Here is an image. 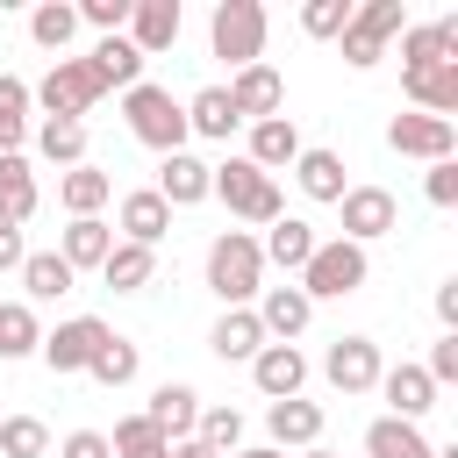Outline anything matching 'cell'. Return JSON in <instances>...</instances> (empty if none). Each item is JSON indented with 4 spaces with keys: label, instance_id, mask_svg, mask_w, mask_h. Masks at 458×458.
<instances>
[{
    "label": "cell",
    "instance_id": "cell-10",
    "mask_svg": "<svg viewBox=\"0 0 458 458\" xmlns=\"http://www.w3.org/2000/svg\"><path fill=\"white\" fill-rule=\"evenodd\" d=\"M386 143H394L401 157L444 165V157L458 150V122H444V114H394V122H386Z\"/></svg>",
    "mask_w": 458,
    "mask_h": 458
},
{
    "label": "cell",
    "instance_id": "cell-7",
    "mask_svg": "<svg viewBox=\"0 0 458 458\" xmlns=\"http://www.w3.org/2000/svg\"><path fill=\"white\" fill-rule=\"evenodd\" d=\"M365 272H372V265H365V250H358V243H344V236H329V243H315V258L301 265V279H293V286H301L308 301H344V293H358V286H365Z\"/></svg>",
    "mask_w": 458,
    "mask_h": 458
},
{
    "label": "cell",
    "instance_id": "cell-1",
    "mask_svg": "<svg viewBox=\"0 0 458 458\" xmlns=\"http://www.w3.org/2000/svg\"><path fill=\"white\" fill-rule=\"evenodd\" d=\"M208 293H215L222 308H250V301L265 293V258H258V236L222 229V236L208 243Z\"/></svg>",
    "mask_w": 458,
    "mask_h": 458
},
{
    "label": "cell",
    "instance_id": "cell-20",
    "mask_svg": "<svg viewBox=\"0 0 458 458\" xmlns=\"http://www.w3.org/2000/svg\"><path fill=\"white\" fill-rule=\"evenodd\" d=\"M129 43H136V57L172 50L179 43V0H136L129 7Z\"/></svg>",
    "mask_w": 458,
    "mask_h": 458
},
{
    "label": "cell",
    "instance_id": "cell-48",
    "mask_svg": "<svg viewBox=\"0 0 458 458\" xmlns=\"http://www.w3.org/2000/svg\"><path fill=\"white\" fill-rule=\"evenodd\" d=\"M172 458H215V451H208L200 437H186V444H172Z\"/></svg>",
    "mask_w": 458,
    "mask_h": 458
},
{
    "label": "cell",
    "instance_id": "cell-34",
    "mask_svg": "<svg viewBox=\"0 0 458 458\" xmlns=\"http://www.w3.org/2000/svg\"><path fill=\"white\" fill-rule=\"evenodd\" d=\"M36 215V172H29V157H0V222H29Z\"/></svg>",
    "mask_w": 458,
    "mask_h": 458
},
{
    "label": "cell",
    "instance_id": "cell-27",
    "mask_svg": "<svg viewBox=\"0 0 458 458\" xmlns=\"http://www.w3.org/2000/svg\"><path fill=\"white\" fill-rule=\"evenodd\" d=\"M57 200H64L72 222H79V215H100V208L114 200V179H107L100 165H72V172L57 179Z\"/></svg>",
    "mask_w": 458,
    "mask_h": 458
},
{
    "label": "cell",
    "instance_id": "cell-13",
    "mask_svg": "<svg viewBox=\"0 0 458 458\" xmlns=\"http://www.w3.org/2000/svg\"><path fill=\"white\" fill-rule=\"evenodd\" d=\"M222 93H229L236 122H272V114L286 107V86H279V72H272V64H243Z\"/></svg>",
    "mask_w": 458,
    "mask_h": 458
},
{
    "label": "cell",
    "instance_id": "cell-14",
    "mask_svg": "<svg viewBox=\"0 0 458 458\" xmlns=\"http://www.w3.org/2000/svg\"><path fill=\"white\" fill-rule=\"evenodd\" d=\"M250 379H258L265 401H293V394L308 386V358H301V344H265V351L250 358Z\"/></svg>",
    "mask_w": 458,
    "mask_h": 458
},
{
    "label": "cell",
    "instance_id": "cell-46",
    "mask_svg": "<svg viewBox=\"0 0 458 458\" xmlns=\"http://www.w3.org/2000/svg\"><path fill=\"white\" fill-rule=\"evenodd\" d=\"M21 258H29L21 229H14V222H0V272H21Z\"/></svg>",
    "mask_w": 458,
    "mask_h": 458
},
{
    "label": "cell",
    "instance_id": "cell-49",
    "mask_svg": "<svg viewBox=\"0 0 458 458\" xmlns=\"http://www.w3.org/2000/svg\"><path fill=\"white\" fill-rule=\"evenodd\" d=\"M229 458H286V451H272V444H265V451H229Z\"/></svg>",
    "mask_w": 458,
    "mask_h": 458
},
{
    "label": "cell",
    "instance_id": "cell-45",
    "mask_svg": "<svg viewBox=\"0 0 458 458\" xmlns=\"http://www.w3.org/2000/svg\"><path fill=\"white\" fill-rule=\"evenodd\" d=\"M57 458H114V451H107V437H100V429H72V437L57 444Z\"/></svg>",
    "mask_w": 458,
    "mask_h": 458
},
{
    "label": "cell",
    "instance_id": "cell-5",
    "mask_svg": "<svg viewBox=\"0 0 458 458\" xmlns=\"http://www.w3.org/2000/svg\"><path fill=\"white\" fill-rule=\"evenodd\" d=\"M401 29H408V7H401V0H365V7H351L344 36H336V43H344V64H351V72H372Z\"/></svg>",
    "mask_w": 458,
    "mask_h": 458
},
{
    "label": "cell",
    "instance_id": "cell-28",
    "mask_svg": "<svg viewBox=\"0 0 458 458\" xmlns=\"http://www.w3.org/2000/svg\"><path fill=\"white\" fill-rule=\"evenodd\" d=\"M172 229V208L143 186V193H122V243H143V250H157V236Z\"/></svg>",
    "mask_w": 458,
    "mask_h": 458
},
{
    "label": "cell",
    "instance_id": "cell-18",
    "mask_svg": "<svg viewBox=\"0 0 458 458\" xmlns=\"http://www.w3.org/2000/svg\"><path fill=\"white\" fill-rule=\"evenodd\" d=\"M315 243H322V236H315V222H301V215H279V222L265 229V243H258V258L301 279V265L315 258Z\"/></svg>",
    "mask_w": 458,
    "mask_h": 458
},
{
    "label": "cell",
    "instance_id": "cell-6",
    "mask_svg": "<svg viewBox=\"0 0 458 458\" xmlns=\"http://www.w3.org/2000/svg\"><path fill=\"white\" fill-rule=\"evenodd\" d=\"M208 193H222L229 200V215H243V222H279L286 215V200H279V186L250 165V157H229V165H215V179H208Z\"/></svg>",
    "mask_w": 458,
    "mask_h": 458
},
{
    "label": "cell",
    "instance_id": "cell-32",
    "mask_svg": "<svg viewBox=\"0 0 458 458\" xmlns=\"http://www.w3.org/2000/svg\"><path fill=\"white\" fill-rule=\"evenodd\" d=\"M293 179L308 200H344V157L336 150H301L293 157Z\"/></svg>",
    "mask_w": 458,
    "mask_h": 458
},
{
    "label": "cell",
    "instance_id": "cell-41",
    "mask_svg": "<svg viewBox=\"0 0 458 458\" xmlns=\"http://www.w3.org/2000/svg\"><path fill=\"white\" fill-rule=\"evenodd\" d=\"M344 21H351V0H308V7H301V29H308L315 43L344 36Z\"/></svg>",
    "mask_w": 458,
    "mask_h": 458
},
{
    "label": "cell",
    "instance_id": "cell-11",
    "mask_svg": "<svg viewBox=\"0 0 458 458\" xmlns=\"http://www.w3.org/2000/svg\"><path fill=\"white\" fill-rule=\"evenodd\" d=\"M336 208H344V243H358V250H365V243H379V236L401 222V208H394V193H386V186H344V200H336Z\"/></svg>",
    "mask_w": 458,
    "mask_h": 458
},
{
    "label": "cell",
    "instance_id": "cell-51",
    "mask_svg": "<svg viewBox=\"0 0 458 458\" xmlns=\"http://www.w3.org/2000/svg\"><path fill=\"white\" fill-rule=\"evenodd\" d=\"M301 458H336V451H322V444H308V451H301Z\"/></svg>",
    "mask_w": 458,
    "mask_h": 458
},
{
    "label": "cell",
    "instance_id": "cell-36",
    "mask_svg": "<svg viewBox=\"0 0 458 458\" xmlns=\"http://www.w3.org/2000/svg\"><path fill=\"white\" fill-rule=\"evenodd\" d=\"M29 36H36L43 50H57V57H64V43L79 36V7H64V0H43V7L29 14Z\"/></svg>",
    "mask_w": 458,
    "mask_h": 458
},
{
    "label": "cell",
    "instance_id": "cell-47",
    "mask_svg": "<svg viewBox=\"0 0 458 458\" xmlns=\"http://www.w3.org/2000/svg\"><path fill=\"white\" fill-rule=\"evenodd\" d=\"M437 322H444V336H458V279L437 286Z\"/></svg>",
    "mask_w": 458,
    "mask_h": 458
},
{
    "label": "cell",
    "instance_id": "cell-17",
    "mask_svg": "<svg viewBox=\"0 0 458 458\" xmlns=\"http://www.w3.org/2000/svg\"><path fill=\"white\" fill-rule=\"evenodd\" d=\"M401 86H408V100H415V114H458V57H444V64H422V72H401Z\"/></svg>",
    "mask_w": 458,
    "mask_h": 458
},
{
    "label": "cell",
    "instance_id": "cell-8",
    "mask_svg": "<svg viewBox=\"0 0 458 458\" xmlns=\"http://www.w3.org/2000/svg\"><path fill=\"white\" fill-rule=\"evenodd\" d=\"M107 336H114V329H107L100 315H72V322L43 329V344H36V351H43V365H50V372H86V365H93V351H100Z\"/></svg>",
    "mask_w": 458,
    "mask_h": 458
},
{
    "label": "cell",
    "instance_id": "cell-33",
    "mask_svg": "<svg viewBox=\"0 0 458 458\" xmlns=\"http://www.w3.org/2000/svg\"><path fill=\"white\" fill-rule=\"evenodd\" d=\"M150 272H157V250H143V243H114L107 265H100V279H107L114 293H143Z\"/></svg>",
    "mask_w": 458,
    "mask_h": 458
},
{
    "label": "cell",
    "instance_id": "cell-2",
    "mask_svg": "<svg viewBox=\"0 0 458 458\" xmlns=\"http://www.w3.org/2000/svg\"><path fill=\"white\" fill-rule=\"evenodd\" d=\"M265 7L258 0H222L215 14H208V50L229 64V72H243V64H265Z\"/></svg>",
    "mask_w": 458,
    "mask_h": 458
},
{
    "label": "cell",
    "instance_id": "cell-37",
    "mask_svg": "<svg viewBox=\"0 0 458 458\" xmlns=\"http://www.w3.org/2000/svg\"><path fill=\"white\" fill-rule=\"evenodd\" d=\"M36 150H43L50 165H64V172L86 165V122H43V129H36Z\"/></svg>",
    "mask_w": 458,
    "mask_h": 458
},
{
    "label": "cell",
    "instance_id": "cell-23",
    "mask_svg": "<svg viewBox=\"0 0 458 458\" xmlns=\"http://www.w3.org/2000/svg\"><path fill=\"white\" fill-rule=\"evenodd\" d=\"M208 351H215L222 365H250V358L265 351V329H258V315H250V308H222V322L208 329Z\"/></svg>",
    "mask_w": 458,
    "mask_h": 458
},
{
    "label": "cell",
    "instance_id": "cell-9",
    "mask_svg": "<svg viewBox=\"0 0 458 458\" xmlns=\"http://www.w3.org/2000/svg\"><path fill=\"white\" fill-rule=\"evenodd\" d=\"M379 344L372 336H336L329 351H322V379L336 386V394H372L379 386Z\"/></svg>",
    "mask_w": 458,
    "mask_h": 458
},
{
    "label": "cell",
    "instance_id": "cell-38",
    "mask_svg": "<svg viewBox=\"0 0 458 458\" xmlns=\"http://www.w3.org/2000/svg\"><path fill=\"white\" fill-rule=\"evenodd\" d=\"M136 365H143V351H136L129 336H107V344L93 351V365H86V372H93L100 386H129V379H136Z\"/></svg>",
    "mask_w": 458,
    "mask_h": 458
},
{
    "label": "cell",
    "instance_id": "cell-31",
    "mask_svg": "<svg viewBox=\"0 0 458 458\" xmlns=\"http://www.w3.org/2000/svg\"><path fill=\"white\" fill-rule=\"evenodd\" d=\"M72 279H79V272H72L57 250H29V258H21V293H29V301H64Z\"/></svg>",
    "mask_w": 458,
    "mask_h": 458
},
{
    "label": "cell",
    "instance_id": "cell-25",
    "mask_svg": "<svg viewBox=\"0 0 458 458\" xmlns=\"http://www.w3.org/2000/svg\"><path fill=\"white\" fill-rule=\"evenodd\" d=\"M107 250H114V229H107L100 215H79V222L64 229V243H57V258H64L72 272H100Z\"/></svg>",
    "mask_w": 458,
    "mask_h": 458
},
{
    "label": "cell",
    "instance_id": "cell-39",
    "mask_svg": "<svg viewBox=\"0 0 458 458\" xmlns=\"http://www.w3.org/2000/svg\"><path fill=\"white\" fill-rule=\"evenodd\" d=\"M193 437H200L215 458H229V451H243V415H236V408H200Z\"/></svg>",
    "mask_w": 458,
    "mask_h": 458
},
{
    "label": "cell",
    "instance_id": "cell-15",
    "mask_svg": "<svg viewBox=\"0 0 458 458\" xmlns=\"http://www.w3.org/2000/svg\"><path fill=\"white\" fill-rule=\"evenodd\" d=\"M379 394H386V415H401V422H422L437 408V379L422 365H408V358L394 372H379Z\"/></svg>",
    "mask_w": 458,
    "mask_h": 458
},
{
    "label": "cell",
    "instance_id": "cell-16",
    "mask_svg": "<svg viewBox=\"0 0 458 458\" xmlns=\"http://www.w3.org/2000/svg\"><path fill=\"white\" fill-rule=\"evenodd\" d=\"M444 57H458V14L401 29V72H422V64H444Z\"/></svg>",
    "mask_w": 458,
    "mask_h": 458
},
{
    "label": "cell",
    "instance_id": "cell-21",
    "mask_svg": "<svg viewBox=\"0 0 458 458\" xmlns=\"http://www.w3.org/2000/svg\"><path fill=\"white\" fill-rule=\"evenodd\" d=\"M265 179L272 172H286L293 157H301V129H293V114H272V122H250V150H243Z\"/></svg>",
    "mask_w": 458,
    "mask_h": 458
},
{
    "label": "cell",
    "instance_id": "cell-26",
    "mask_svg": "<svg viewBox=\"0 0 458 458\" xmlns=\"http://www.w3.org/2000/svg\"><path fill=\"white\" fill-rule=\"evenodd\" d=\"M365 458H437V444L422 437V422H401V415H379L365 429Z\"/></svg>",
    "mask_w": 458,
    "mask_h": 458
},
{
    "label": "cell",
    "instance_id": "cell-35",
    "mask_svg": "<svg viewBox=\"0 0 458 458\" xmlns=\"http://www.w3.org/2000/svg\"><path fill=\"white\" fill-rule=\"evenodd\" d=\"M36 344H43L36 308H29V301H0V358H29Z\"/></svg>",
    "mask_w": 458,
    "mask_h": 458
},
{
    "label": "cell",
    "instance_id": "cell-24",
    "mask_svg": "<svg viewBox=\"0 0 458 458\" xmlns=\"http://www.w3.org/2000/svg\"><path fill=\"white\" fill-rule=\"evenodd\" d=\"M265 429H272V451H286V444L308 451V444H322V408L301 401V394H293V401H272V408H265Z\"/></svg>",
    "mask_w": 458,
    "mask_h": 458
},
{
    "label": "cell",
    "instance_id": "cell-44",
    "mask_svg": "<svg viewBox=\"0 0 458 458\" xmlns=\"http://www.w3.org/2000/svg\"><path fill=\"white\" fill-rule=\"evenodd\" d=\"M422 186H429V200H437V208H451V200H458V157L429 165V179H422Z\"/></svg>",
    "mask_w": 458,
    "mask_h": 458
},
{
    "label": "cell",
    "instance_id": "cell-30",
    "mask_svg": "<svg viewBox=\"0 0 458 458\" xmlns=\"http://www.w3.org/2000/svg\"><path fill=\"white\" fill-rule=\"evenodd\" d=\"M86 64L100 72V86H122V93H129V86H143V57H136V43H129V36H100Z\"/></svg>",
    "mask_w": 458,
    "mask_h": 458
},
{
    "label": "cell",
    "instance_id": "cell-3",
    "mask_svg": "<svg viewBox=\"0 0 458 458\" xmlns=\"http://www.w3.org/2000/svg\"><path fill=\"white\" fill-rule=\"evenodd\" d=\"M100 93H107V86H100V72H93L86 57H50V72L29 86V100H43L50 122H86Z\"/></svg>",
    "mask_w": 458,
    "mask_h": 458
},
{
    "label": "cell",
    "instance_id": "cell-40",
    "mask_svg": "<svg viewBox=\"0 0 458 458\" xmlns=\"http://www.w3.org/2000/svg\"><path fill=\"white\" fill-rule=\"evenodd\" d=\"M50 451V429L36 415H0V458H43Z\"/></svg>",
    "mask_w": 458,
    "mask_h": 458
},
{
    "label": "cell",
    "instance_id": "cell-22",
    "mask_svg": "<svg viewBox=\"0 0 458 458\" xmlns=\"http://www.w3.org/2000/svg\"><path fill=\"white\" fill-rule=\"evenodd\" d=\"M208 179H215V165H200L193 150H172L150 193H157L165 208H193V200H208Z\"/></svg>",
    "mask_w": 458,
    "mask_h": 458
},
{
    "label": "cell",
    "instance_id": "cell-4",
    "mask_svg": "<svg viewBox=\"0 0 458 458\" xmlns=\"http://www.w3.org/2000/svg\"><path fill=\"white\" fill-rule=\"evenodd\" d=\"M122 114H129V136L136 143H150L157 157H172V150H186V107L165 93V86H129L122 93Z\"/></svg>",
    "mask_w": 458,
    "mask_h": 458
},
{
    "label": "cell",
    "instance_id": "cell-43",
    "mask_svg": "<svg viewBox=\"0 0 458 458\" xmlns=\"http://www.w3.org/2000/svg\"><path fill=\"white\" fill-rule=\"evenodd\" d=\"M422 372H429L437 386H451V379H458V336H437L429 358H422Z\"/></svg>",
    "mask_w": 458,
    "mask_h": 458
},
{
    "label": "cell",
    "instance_id": "cell-29",
    "mask_svg": "<svg viewBox=\"0 0 458 458\" xmlns=\"http://www.w3.org/2000/svg\"><path fill=\"white\" fill-rule=\"evenodd\" d=\"M243 122H236V107H229V93L222 86H200L193 100H186V136H215V143H229Z\"/></svg>",
    "mask_w": 458,
    "mask_h": 458
},
{
    "label": "cell",
    "instance_id": "cell-50",
    "mask_svg": "<svg viewBox=\"0 0 458 458\" xmlns=\"http://www.w3.org/2000/svg\"><path fill=\"white\" fill-rule=\"evenodd\" d=\"M136 458H172V444H157V451H136Z\"/></svg>",
    "mask_w": 458,
    "mask_h": 458
},
{
    "label": "cell",
    "instance_id": "cell-19",
    "mask_svg": "<svg viewBox=\"0 0 458 458\" xmlns=\"http://www.w3.org/2000/svg\"><path fill=\"white\" fill-rule=\"evenodd\" d=\"M150 422H157V437L165 444H186L193 437V422H200V394L186 386V379H165L157 394H150V408H143Z\"/></svg>",
    "mask_w": 458,
    "mask_h": 458
},
{
    "label": "cell",
    "instance_id": "cell-12",
    "mask_svg": "<svg viewBox=\"0 0 458 458\" xmlns=\"http://www.w3.org/2000/svg\"><path fill=\"white\" fill-rule=\"evenodd\" d=\"M250 315H258V329H265V344H293L308 322H315V301L301 293V286H265L258 301H250Z\"/></svg>",
    "mask_w": 458,
    "mask_h": 458
},
{
    "label": "cell",
    "instance_id": "cell-42",
    "mask_svg": "<svg viewBox=\"0 0 458 458\" xmlns=\"http://www.w3.org/2000/svg\"><path fill=\"white\" fill-rule=\"evenodd\" d=\"M129 7H136V0H79V21L100 29V36H122V29H129Z\"/></svg>",
    "mask_w": 458,
    "mask_h": 458
}]
</instances>
